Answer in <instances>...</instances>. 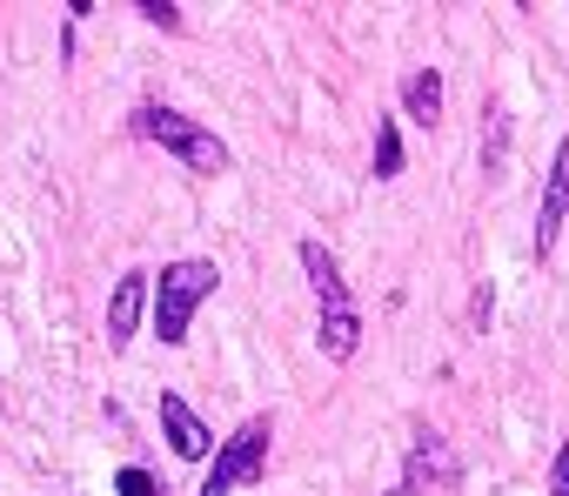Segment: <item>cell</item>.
<instances>
[{
    "label": "cell",
    "instance_id": "cell-1",
    "mask_svg": "<svg viewBox=\"0 0 569 496\" xmlns=\"http://www.w3.org/2000/svg\"><path fill=\"white\" fill-rule=\"evenodd\" d=\"M214 289H221V269H214L208 256L161 262V276H154V302H148L154 336H161L168 349H181V343H188V329H194V309H201Z\"/></svg>",
    "mask_w": 569,
    "mask_h": 496
},
{
    "label": "cell",
    "instance_id": "cell-7",
    "mask_svg": "<svg viewBox=\"0 0 569 496\" xmlns=\"http://www.w3.org/2000/svg\"><path fill=\"white\" fill-rule=\"evenodd\" d=\"M161 436H168V449L181 456V463H201L208 449H214V429L188 409V396H174V389H161Z\"/></svg>",
    "mask_w": 569,
    "mask_h": 496
},
{
    "label": "cell",
    "instance_id": "cell-2",
    "mask_svg": "<svg viewBox=\"0 0 569 496\" xmlns=\"http://www.w3.org/2000/svg\"><path fill=\"white\" fill-rule=\"evenodd\" d=\"M134 135L141 141H154V148H168L181 168H194V175H228V141L214 135V128H201V121H188L181 108H161V101H141L134 108Z\"/></svg>",
    "mask_w": 569,
    "mask_h": 496
},
{
    "label": "cell",
    "instance_id": "cell-8",
    "mask_svg": "<svg viewBox=\"0 0 569 496\" xmlns=\"http://www.w3.org/2000/svg\"><path fill=\"white\" fill-rule=\"evenodd\" d=\"M296 256H302V276H309V289H316L322 309H356V296H349V282H342V262H336V248H322V241L309 235Z\"/></svg>",
    "mask_w": 569,
    "mask_h": 496
},
{
    "label": "cell",
    "instance_id": "cell-14",
    "mask_svg": "<svg viewBox=\"0 0 569 496\" xmlns=\"http://www.w3.org/2000/svg\"><path fill=\"white\" fill-rule=\"evenodd\" d=\"M114 496H161V483H154L148 469H134V463H128V469L114 476Z\"/></svg>",
    "mask_w": 569,
    "mask_h": 496
},
{
    "label": "cell",
    "instance_id": "cell-13",
    "mask_svg": "<svg viewBox=\"0 0 569 496\" xmlns=\"http://www.w3.org/2000/svg\"><path fill=\"white\" fill-rule=\"evenodd\" d=\"M134 14L148 28H161V34H181V8H174V0H134Z\"/></svg>",
    "mask_w": 569,
    "mask_h": 496
},
{
    "label": "cell",
    "instance_id": "cell-3",
    "mask_svg": "<svg viewBox=\"0 0 569 496\" xmlns=\"http://www.w3.org/2000/svg\"><path fill=\"white\" fill-rule=\"evenodd\" d=\"M268 443H274V423H268V416H248L228 443H214V463H208V476H201L194 496H234V489L261 483V469H268Z\"/></svg>",
    "mask_w": 569,
    "mask_h": 496
},
{
    "label": "cell",
    "instance_id": "cell-5",
    "mask_svg": "<svg viewBox=\"0 0 569 496\" xmlns=\"http://www.w3.org/2000/svg\"><path fill=\"white\" fill-rule=\"evenodd\" d=\"M562 221H569V135L556 141V161H549V181H542V208H536V262L556 248Z\"/></svg>",
    "mask_w": 569,
    "mask_h": 496
},
{
    "label": "cell",
    "instance_id": "cell-11",
    "mask_svg": "<svg viewBox=\"0 0 569 496\" xmlns=\"http://www.w3.org/2000/svg\"><path fill=\"white\" fill-rule=\"evenodd\" d=\"M376 181H396L402 175V121H376Z\"/></svg>",
    "mask_w": 569,
    "mask_h": 496
},
{
    "label": "cell",
    "instance_id": "cell-15",
    "mask_svg": "<svg viewBox=\"0 0 569 496\" xmlns=\"http://www.w3.org/2000/svg\"><path fill=\"white\" fill-rule=\"evenodd\" d=\"M489 316H496V289L482 282V289H476V302H469V323H476V329H489Z\"/></svg>",
    "mask_w": 569,
    "mask_h": 496
},
{
    "label": "cell",
    "instance_id": "cell-6",
    "mask_svg": "<svg viewBox=\"0 0 569 496\" xmlns=\"http://www.w3.org/2000/svg\"><path fill=\"white\" fill-rule=\"evenodd\" d=\"M148 302H154V276L128 269V276L114 282V296H108V349H128V343H134V329H141V316H148Z\"/></svg>",
    "mask_w": 569,
    "mask_h": 496
},
{
    "label": "cell",
    "instance_id": "cell-4",
    "mask_svg": "<svg viewBox=\"0 0 569 496\" xmlns=\"http://www.w3.org/2000/svg\"><path fill=\"white\" fill-rule=\"evenodd\" d=\"M449 496V489H462V463H456V449L436 436V429H422L416 443H409V469H402V483H396V496Z\"/></svg>",
    "mask_w": 569,
    "mask_h": 496
},
{
    "label": "cell",
    "instance_id": "cell-10",
    "mask_svg": "<svg viewBox=\"0 0 569 496\" xmlns=\"http://www.w3.org/2000/svg\"><path fill=\"white\" fill-rule=\"evenodd\" d=\"M402 115H409L416 128H436V121H442V75H436V68H409V75H402Z\"/></svg>",
    "mask_w": 569,
    "mask_h": 496
},
{
    "label": "cell",
    "instance_id": "cell-9",
    "mask_svg": "<svg viewBox=\"0 0 569 496\" xmlns=\"http://www.w3.org/2000/svg\"><path fill=\"white\" fill-rule=\"evenodd\" d=\"M316 349H322L329 363H349V356L362 349V309H322V316H316Z\"/></svg>",
    "mask_w": 569,
    "mask_h": 496
},
{
    "label": "cell",
    "instance_id": "cell-12",
    "mask_svg": "<svg viewBox=\"0 0 569 496\" xmlns=\"http://www.w3.org/2000/svg\"><path fill=\"white\" fill-rule=\"evenodd\" d=\"M502 148H509V115L489 101V141H482V175H496L502 168Z\"/></svg>",
    "mask_w": 569,
    "mask_h": 496
},
{
    "label": "cell",
    "instance_id": "cell-16",
    "mask_svg": "<svg viewBox=\"0 0 569 496\" xmlns=\"http://www.w3.org/2000/svg\"><path fill=\"white\" fill-rule=\"evenodd\" d=\"M549 496H569V443H562L556 463H549Z\"/></svg>",
    "mask_w": 569,
    "mask_h": 496
}]
</instances>
